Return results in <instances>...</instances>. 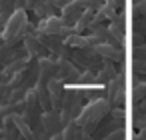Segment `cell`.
I'll use <instances>...</instances> for the list:
<instances>
[{
  "instance_id": "cell-1",
  "label": "cell",
  "mask_w": 146,
  "mask_h": 140,
  "mask_svg": "<svg viewBox=\"0 0 146 140\" xmlns=\"http://www.w3.org/2000/svg\"><path fill=\"white\" fill-rule=\"evenodd\" d=\"M110 110H112V104H110L106 98H96V100H90V102L78 112V116L74 118V122L80 126L82 134L88 136V134L96 128V124H98L106 114H110Z\"/></svg>"
},
{
  "instance_id": "cell-2",
  "label": "cell",
  "mask_w": 146,
  "mask_h": 140,
  "mask_svg": "<svg viewBox=\"0 0 146 140\" xmlns=\"http://www.w3.org/2000/svg\"><path fill=\"white\" fill-rule=\"evenodd\" d=\"M36 32H42V34H50V36H56L60 40H66L70 34H76L74 32V26H66L60 16H50V18H44L40 20Z\"/></svg>"
},
{
  "instance_id": "cell-3",
  "label": "cell",
  "mask_w": 146,
  "mask_h": 140,
  "mask_svg": "<svg viewBox=\"0 0 146 140\" xmlns=\"http://www.w3.org/2000/svg\"><path fill=\"white\" fill-rule=\"evenodd\" d=\"M60 10H62L60 20H62L66 26H74L76 20L82 16V12H84L86 8H84V2H82V0H70V2L64 4Z\"/></svg>"
},
{
  "instance_id": "cell-4",
  "label": "cell",
  "mask_w": 146,
  "mask_h": 140,
  "mask_svg": "<svg viewBox=\"0 0 146 140\" xmlns=\"http://www.w3.org/2000/svg\"><path fill=\"white\" fill-rule=\"evenodd\" d=\"M94 54L96 56H100L102 60H106V62H116V64H122V60H124V50H120V48H116V46H112V44H106V42H100V44H96L94 48Z\"/></svg>"
},
{
  "instance_id": "cell-5",
  "label": "cell",
  "mask_w": 146,
  "mask_h": 140,
  "mask_svg": "<svg viewBox=\"0 0 146 140\" xmlns=\"http://www.w3.org/2000/svg\"><path fill=\"white\" fill-rule=\"evenodd\" d=\"M40 126L44 130L46 136H52L56 134L60 128H62V120H60V112L56 110H50V112H44L42 118H40Z\"/></svg>"
},
{
  "instance_id": "cell-6",
  "label": "cell",
  "mask_w": 146,
  "mask_h": 140,
  "mask_svg": "<svg viewBox=\"0 0 146 140\" xmlns=\"http://www.w3.org/2000/svg\"><path fill=\"white\" fill-rule=\"evenodd\" d=\"M48 90H50V98H52V110L60 112L62 98H64V86H62V80H58V78L48 80Z\"/></svg>"
},
{
  "instance_id": "cell-7",
  "label": "cell",
  "mask_w": 146,
  "mask_h": 140,
  "mask_svg": "<svg viewBox=\"0 0 146 140\" xmlns=\"http://www.w3.org/2000/svg\"><path fill=\"white\" fill-rule=\"evenodd\" d=\"M24 46H26V52H28V58H42L44 56V52H46V48L40 44V40L34 36V34H30V36H26L24 40Z\"/></svg>"
},
{
  "instance_id": "cell-8",
  "label": "cell",
  "mask_w": 146,
  "mask_h": 140,
  "mask_svg": "<svg viewBox=\"0 0 146 140\" xmlns=\"http://www.w3.org/2000/svg\"><path fill=\"white\" fill-rule=\"evenodd\" d=\"M28 64H30V58L28 56H24V58H14V60H10L6 66H4V76L6 78H10V76H14V74H20V72H24L26 68H28Z\"/></svg>"
},
{
  "instance_id": "cell-9",
  "label": "cell",
  "mask_w": 146,
  "mask_h": 140,
  "mask_svg": "<svg viewBox=\"0 0 146 140\" xmlns=\"http://www.w3.org/2000/svg\"><path fill=\"white\" fill-rule=\"evenodd\" d=\"M96 12H98L104 20H110V22H112V20H116V16H118V12H120V10H118V8H114V6H110V4H102V6H100V10H96Z\"/></svg>"
},
{
  "instance_id": "cell-10",
  "label": "cell",
  "mask_w": 146,
  "mask_h": 140,
  "mask_svg": "<svg viewBox=\"0 0 146 140\" xmlns=\"http://www.w3.org/2000/svg\"><path fill=\"white\" fill-rule=\"evenodd\" d=\"M82 130H80V126L72 120V122H68L66 126H64V130H62V136L64 138H74V136H78Z\"/></svg>"
},
{
  "instance_id": "cell-11",
  "label": "cell",
  "mask_w": 146,
  "mask_h": 140,
  "mask_svg": "<svg viewBox=\"0 0 146 140\" xmlns=\"http://www.w3.org/2000/svg\"><path fill=\"white\" fill-rule=\"evenodd\" d=\"M132 100H134V102L146 100V82H138V84H136V88H134V92H132Z\"/></svg>"
},
{
  "instance_id": "cell-12",
  "label": "cell",
  "mask_w": 146,
  "mask_h": 140,
  "mask_svg": "<svg viewBox=\"0 0 146 140\" xmlns=\"http://www.w3.org/2000/svg\"><path fill=\"white\" fill-rule=\"evenodd\" d=\"M132 58L134 60H146V42L132 48Z\"/></svg>"
},
{
  "instance_id": "cell-13",
  "label": "cell",
  "mask_w": 146,
  "mask_h": 140,
  "mask_svg": "<svg viewBox=\"0 0 146 140\" xmlns=\"http://www.w3.org/2000/svg\"><path fill=\"white\" fill-rule=\"evenodd\" d=\"M12 14L14 6H12V0H0V14Z\"/></svg>"
},
{
  "instance_id": "cell-14",
  "label": "cell",
  "mask_w": 146,
  "mask_h": 140,
  "mask_svg": "<svg viewBox=\"0 0 146 140\" xmlns=\"http://www.w3.org/2000/svg\"><path fill=\"white\" fill-rule=\"evenodd\" d=\"M134 14L136 18H146V0L140 4H134Z\"/></svg>"
},
{
  "instance_id": "cell-15",
  "label": "cell",
  "mask_w": 146,
  "mask_h": 140,
  "mask_svg": "<svg viewBox=\"0 0 146 140\" xmlns=\"http://www.w3.org/2000/svg\"><path fill=\"white\" fill-rule=\"evenodd\" d=\"M134 30L146 36V18H136V22H134Z\"/></svg>"
},
{
  "instance_id": "cell-16",
  "label": "cell",
  "mask_w": 146,
  "mask_h": 140,
  "mask_svg": "<svg viewBox=\"0 0 146 140\" xmlns=\"http://www.w3.org/2000/svg\"><path fill=\"white\" fill-rule=\"evenodd\" d=\"M110 114H112L114 118H118V120H124V108H118V106H116V108L110 110Z\"/></svg>"
},
{
  "instance_id": "cell-17",
  "label": "cell",
  "mask_w": 146,
  "mask_h": 140,
  "mask_svg": "<svg viewBox=\"0 0 146 140\" xmlns=\"http://www.w3.org/2000/svg\"><path fill=\"white\" fill-rule=\"evenodd\" d=\"M8 16L10 14H0V34H2V30H4V26H6V22H8Z\"/></svg>"
},
{
  "instance_id": "cell-18",
  "label": "cell",
  "mask_w": 146,
  "mask_h": 140,
  "mask_svg": "<svg viewBox=\"0 0 146 140\" xmlns=\"http://www.w3.org/2000/svg\"><path fill=\"white\" fill-rule=\"evenodd\" d=\"M12 6H14V10H18V8L26 10V0H12Z\"/></svg>"
},
{
  "instance_id": "cell-19",
  "label": "cell",
  "mask_w": 146,
  "mask_h": 140,
  "mask_svg": "<svg viewBox=\"0 0 146 140\" xmlns=\"http://www.w3.org/2000/svg\"><path fill=\"white\" fill-rule=\"evenodd\" d=\"M142 140H146V126H142V130H140V134H138Z\"/></svg>"
},
{
  "instance_id": "cell-20",
  "label": "cell",
  "mask_w": 146,
  "mask_h": 140,
  "mask_svg": "<svg viewBox=\"0 0 146 140\" xmlns=\"http://www.w3.org/2000/svg\"><path fill=\"white\" fill-rule=\"evenodd\" d=\"M132 2H134V4H140V2H144V0H132Z\"/></svg>"
}]
</instances>
